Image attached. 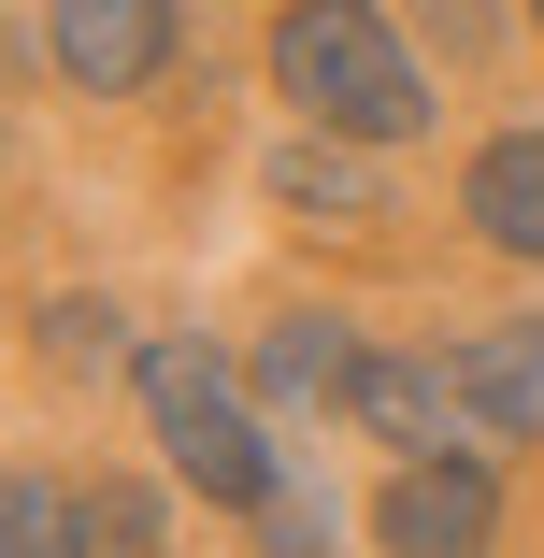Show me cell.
<instances>
[{"mask_svg":"<svg viewBox=\"0 0 544 558\" xmlns=\"http://www.w3.org/2000/svg\"><path fill=\"white\" fill-rule=\"evenodd\" d=\"M530 15H544V0H530Z\"/></svg>","mask_w":544,"mask_h":558,"instance_id":"obj_14","label":"cell"},{"mask_svg":"<svg viewBox=\"0 0 544 558\" xmlns=\"http://www.w3.org/2000/svg\"><path fill=\"white\" fill-rule=\"evenodd\" d=\"M0 558H100V530H86V501L58 473H15L0 487Z\"/></svg>","mask_w":544,"mask_h":558,"instance_id":"obj_9","label":"cell"},{"mask_svg":"<svg viewBox=\"0 0 544 558\" xmlns=\"http://www.w3.org/2000/svg\"><path fill=\"white\" fill-rule=\"evenodd\" d=\"M487 530H501V487H487V459H459V444L401 459V487L373 501V544L387 558H487Z\"/></svg>","mask_w":544,"mask_h":558,"instance_id":"obj_3","label":"cell"},{"mask_svg":"<svg viewBox=\"0 0 544 558\" xmlns=\"http://www.w3.org/2000/svg\"><path fill=\"white\" fill-rule=\"evenodd\" d=\"M273 72L315 130L344 144H415L430 130V72L401 58V29L373 15V0H287L273 15Z\"/></svg>","mask_w":544,"mask_h":558,"instance_id":"obj_1","label":"cell"},{"mask_svg":"<svg viewBox=\"0 0 544 558\" xmlns=\"http://www.w3.org/2000/svg\"><path fill=\"white\" fill-rule=\"evenodd\" d=\"M86 530L116 544V558H158V501L144 487H86Z\"/></svg>","mask_w":544,"mask_h":558,"instance_id":"obj_12","label":"cell"},{"mask_svg":"<svg viewBox=\"0 0 544 558\" xmlns=\"http://www.w3.org/2000/svg\"><path fill=\"white\" fill-rule=\"evenodd\" d=\"M44 44L86 100H130L172 72V0H44Z\"/></svg>","mask_w":544,"mask_h":558,"instance_id":"obj_4","label":"cell"},{"mask_svg":"<svg viewBox=\"0 0 544 558\" xmlns=\"http://www.w3.org/2000/svg\"><path fill=\"white\" fill-rule=\"evenodd\" d=\"M344 387H359V344H344L330 315H287L273 344H258V401H287V415H315V401H344Z\"/></svg>","mask_w":544,"mask_h":558,"instance_id":"obj_8","label":"cell"},{"mask_svg":"<svg viewBox=\"0 0 544 558\" xmlns=\"http://www.w3.org/2000/svg\"><path fill=\"white\" fill-rule=\"evenodd\" d=\"M144 415H158V444H172V473L186 487H215L230 515H258L273 501V444H258V415H244V387L215 373V344H144Z\"/></svg>","mask_w":544,"mask_h":558,"instance_id":"obj_2","label":"cell"},{"mask_svg":"<svg viewBox=\"0 0 544 558\" xmlns=\"http://www.w3.org/2000/svg\"><path fill=\"white\" fill-rule=\"evenodd\" d=\"M44 329H58V359H116V315H100V301H58Z\"/></svg>","mask_w":544,"mask_h":558,"instance_id":"obj_13","label":"cell"},{"mask_svg":"<svg viewBox=\"0 0 544 558\" xmlns=\"http://www.w3.org/2000/svg\"><path fill=\"white\" fill-rule=\"evenodd\" d=\"M273 201H301V215H373V186H359V158H273Z\"/></svg>","mask_w":544,"mask_h":558,"instance_id":"obj_10","label":"cell"},{"mask_svg":"<svg viewBox=\"0 0 544 558\" xmlns=\"http://www.w3.org/2000/svg\"><path fill=\"white\" fill-rule=\"evenodd\" d=\"M459 215H473V230H487L501 258H544V130H501V144L473 158Z\"/></svg>","mask_w":544,"mask_h":558,"instance_id":"obj_7","label":"cell"},{"mask_svg":"<svg viewBox=\"0 0 544 558\" xmlns=\"http://www.w3.org/2000/svg\"><path fill=\"white\" fill-rule=\"evenodd\" d=\"M258 530H273V558H330V501H315L301 473H273V501H258Z\"/></svg>","mask_w":544,"mask_h":558,"instance_id":"obj_11","label":"cell"},{"mask_svg":"<svg viewBox=\"0 0 544 558\" xmlns=\"http://www.w3.org/2000/svg\"><path fill=\"white\" fill-rule=\"evenodd\" d=\"M344 415H359L373 444H415V459H430V444H459V429H473V415H459V387H445V373H415V359H359Z\"/></svg>","mask_w":544,"mask_h":558,"instance_id":"obj_6","label":"cell"},{"mask_svg":"<svg viewBox=\"0 0 544 558\" xmlns=\"http://www.w3.org/2000/svg\"><path fill=\"white\" fill-rule=\"evenodd\" d=\"M445 387H459V415L487 444H544V329H473L445 359Z\"/></svg>","mask_w":544,"mask_h":558,"instance_id":"obj_5","label":"cell"}]
</instances>
